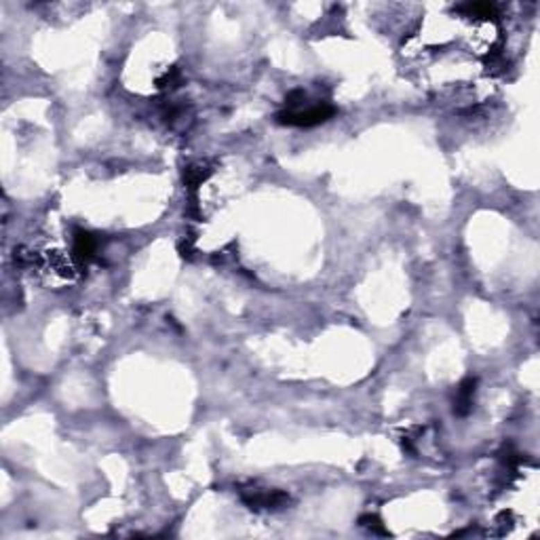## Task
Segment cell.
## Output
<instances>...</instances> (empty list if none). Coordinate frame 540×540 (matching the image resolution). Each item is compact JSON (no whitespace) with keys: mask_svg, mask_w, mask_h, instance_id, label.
I'll return each instance as SVG.
<instances>
[{"mask_svg":"<svg viewBox=\"0 0 540 540\" xmlns=\"http://www.w3.org/2000/svg\"><path fill=\"white\" fill-rule=\"evenodd\" d=\"M336 115V108L330 103H319V106H310L306 110H285L277 115V123L279 125H287V127H314L330 121Z\"/></svg>","mask_w":540,"mask_h":540,"instance_id":"1","label":"cell"},{"mask_svg":"<svg viewBox=\"0 0 540 540\" xmlns=\"http://www.w3.org/2000/svg\"><path fill=\"white\" fill-rule=\"evenodd\" d=\"M243 503L249 509H281L289 503V496L279 490H251V494H243Z\"/></svg>","mask_w":540,"mask_h":540,"instance_id":"2","label":"cell"},{"mask_svg":"<svg viewBox=\"0 0 540 540\" xmlns=\"http://www.w3.org/2000/svg\"><path fill=\"white\" fill-rule=\"evenodd\" d=\"M74 258L83 264H89L91 260H95V253H97V239L91 235V233H85V230H76L74 233Z\"/></svg>","mask_w":540,"mask_h":540,"instance_id":"3","label":"cell"},{"mask_svg":"<svg viewBox=\"0 0 540 540\" xmlns=\"http://www.w3.org/2000/svg\"><path fill=\"white\" fill-rule=\"evenodd\" d=\"M475 387H477V380L475 378H466V380L458 387V393H456V401H454V412L458 416H466L473 407V397H475Z\"/></svg>","mask_w":540,"mask_h":540,"instance_id":"4","label":"cell"},{"mask_svg":"<svg viewBox=\"0 0 540 540\" xmlns=\"http://www.w3.org/2000/svg\"><path fill=\"white\" fill-rule=\"evenodd\" d=\"M209 176H211V169H209L207 165H203V163L190 165V167L184 171V182H186V186H188L190 190H194V188H199Z\"/></svg>","mask_w":540,"mask_h":540,"instance_id":"5","label":"cell"},{"mask_svg":"<svg viewBox=\"0 0 540 540\" xmlns=\"http://www.w3.org/2000/svg\"><path fill=\"white\" fill-rule=\"evenodd\" d=\"M180 85H182V74H180L178 68H171L169 72H165L163 78H158V87L160 89H176Z\"/></svg>","mask_w":540,"mask_h":540,"instance_id":"6","label":"cell"},{"mask_svg":"<svg viewBox=\"0 0 540 540\" xmlns=\"http://www.w3.org/2000/svg\"><path fill=\"white\" fill-rule=\"evenodd\" d=\"M361 525L363 528H367L369 532H373V534H389V530L382 525V521L380 519H378L376 515H365V517H361Z\"/></svg>","mask_w":540,"mask_h":540,"instance_id":"7","label":"cell"}]
</instances>
